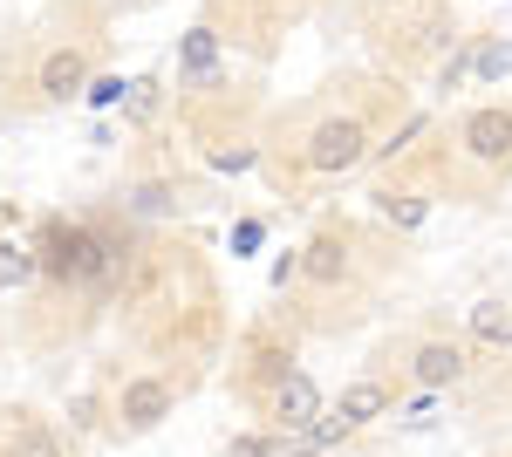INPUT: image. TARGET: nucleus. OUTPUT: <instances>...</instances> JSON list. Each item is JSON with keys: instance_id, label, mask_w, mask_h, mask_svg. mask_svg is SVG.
I'll return each instance as SVG.
<instances>
[{"instance_id": "16", "label": "nucleus", "mask_w": 512, "mask_h": 457, "mask_svg": "<svg viewBox=\"0 0 512 457\" xmlns=\"http://www.w3.org/2000/svg\"><path fill=\"white\" fill-rule=\"evenodd\" d=\"M260 239H267V232H260V219H246V226L233 232V246H239V253H253V246H260Z\"/></svg>"}, {"instance_id": "12", "label": "nucleus", "mask_w": 512, "mask_h": 457, "mask_svg": "<svg viewBox=\"0 0 512 457\" xmlns=\"http://www.w3.org/2000/svg\"><path fill=\"white\" fill-rule=\"evenodd\" d=\"M472 69H478L485 82L512 76V41H492V48H478V55H472Z\"/></svg>"}, {"instance_id": "15", "label": "nucleus", "mask_w": 512, "mask_h": 457, "mask_svg": "<svg viewBox=\"0 0 512 457\" xmlns=\"http://www.w3.org/2000/svg\"><path fill=\"white\" fill-rule=\"evenodd\" d=\"M82 96H89L96 110H110V103H123V76H103V82H89Z\"/></svg>"}, {"instance_id": "8", "label": "nucleus", "mask_w": 512, "mask_h": 457, "mask_svg": "<svg viewBox=\"0 0 512 457\" xmlns=\"http://www.w3.org/2000/svg\"><path fill=\"white\" fill-rule=\"evenodd\" d=\"M41 89H48V96H62V103L82 89V55H76V48H62V55H48V62H41Z\"/></svg>"}, {"instance_id": "2", "label": "nucleus", "mask_w": 512, "mask_h": 457, "mask_svg": "<svg viewBox=\"0 0 512 457\" xmlns=\"http://www.w3.org/2000/svg\"><path fill=\"white\" fill-rule=\"evenodd\" d=\"M465 144H472V157L499 164V157L512 151V110H478L472 123H465Z\"/></svg>"}, {"instance_id": "9", "label": "nucleus", "mask_w": 512, "mask_h": 457, "mask_svg": "<svg viewBox=\"0 0 512 457\" xmlns=\"http://www.w3.org/2000/svg\"><path fill=\"white\" fill-rule=\"evenodd\" d=\"M472 335H478V342H512V307L478 301L472 307Z\"/></svg>"}, {"instance_id": "11", "label": "nucleus", "mask_w": 512, "mask_h": 457, "mask_svg": "<svg viewBox=\"0 0 512 457\" xmlns=\"http://www.w3.org/2000/svg\"><path fill=\"white\" fill-rule=\"evenodd\" d=\"M212 62H219V41H212V28H192V35H185V69H192V76H205Z\"/></svg>"}, {"instance_id": "3", "label": "nucleus", "mask_w": 512, "mask_h": 457, "mask_svg": "<svg viewBox=\"0 0 512 457\" xmlns=\"http://www.w3.org/2000/svg\"><path fill=\"white\" fill-rule=\"evenodd\" d=\"M103 239H89V232H62L55 239V273H69V280H82V273H103Z\"/></svg>"}, {"instance_id": "14", "label": "nucleus", "mask_w": 512, "mask_h": 457, "mask_svg": "<svg viewBox=\"0 0 512 457\" xmlns=\"http://www.w3.org/2000/svg\"><path fill=\"white\" fill-rule=\"evenodd\" d=\"M383 212H390L396 226H424V198H403V191H390V198H383Z\"/></svg>"}, {"instance_id": "18", "label": "nucleus", "mask_w": 512, "mask_h": 457, "mask_svg": "<svg viewBox=\"0 0 512 457\" xmlns=\"http://www.w3.org/2000/svg\"><path fill=\"white\" fill-rule=\"evenodd\" d=\"M21 457H62V451H55L48 437H28V444H21Z\"/></svg>"}, {"instance_id": "13", "label": "nucleus", "mask_w": 512, "mask_h": 457, "mask_svg": "<svg viewBox=\"0 0 512 457\" xmlns=\"http://www.w3.org/2000/svg\"><path fill=\"white\" fill-rule=\"evenodd\" d=\"M308 273H315V280H335V273H342V246H335V239L308 246Z\"/></svg>"}, {"instance_id": "5", "label": "nucleus", "mask_w": 512, "mask_h": 457, "mask_svg": "<svg viewBox=\"0 0 512 457\" xmlns=\"http://www.w3.org/2000/svg\"><path fill=\"white\" fill-rule=\"evenodd\" d=\"M164 410H171V389H164V382H130V389H123V417L137 423V430H151Z\"/></svg>"}, {"instance_id": "6", "label": "nucleus", "mask_w": 512, "mask_h": 457, "mask_svg": "<svg viewBox=\"0 0 512 457\" xmlns=\"http://www.w3.org/2000/svg\"><path fill=\"white\" fill-rule=\"evenodd\" d=\"M280 417H287V430H308V423L321 417V396L308 376H287L280 382Z\"/></svg>"}, {"instance_id": "17", "label": "nucleus", "mask_w": 512, "mask_h": 457, "mask_svg": "<svg viewBox=\"0 0 512 457\" xmlns=\"http://www.w3.org/2000/svg\"><path fill=\"white\" fill-rule=\"evenodd\" d=\"M233 457H274V451H267L260 437H239V444H233Z\"/></svg>"}, {"instance_id": "7", "label": "nucleus", "mask_w": 512, "mask_h": 457, "mask_svg": "<svg viewBox=\"0 0 512 457\" xmlns=\"http://www.w3.org/2000/svg\"><path fill=\"white\" fill-rule=\"evenodd\" d=\"M383 403H390V396H383V382H355V389H342V403H335V417L349 423H369V417H383Z\"/></svg>"}, {"instance_id": "4", "label": "nucleus", "mask_w": 512, "mask_h": 457, "mask_svg": "<svg viewBox=\"0 0 512 457\" xmlns=\"http://www.w3.org/2000/svg\"><path fill=\"white\" fill-rule=\"evenodd\" d=\"M458 376H465V348L431 342L424 355H417V382H424V389H444V382H458Z\"/></svg>"}, {"instance_id": "1", "label": "nucleus", "mask_w": 512, "mask_h": 457, "mask_svg": "<svg viewBox=\"0 0 512 457\" xmlns=\"http://www.w3.org/2000/svg\"><path fill=\"white\" fill-rule=\"evenodd\" d=\"M362 144H369V137H362V123L335 116V123H321V130H315V151H308V164H315V171H349L355 157H362Z\"/></svg>"}, {"instance_id": "10", "label": "nucleus", "mask_w": 512, "mask_h": 457, "mask_svg": "<svg viewBox=\"0 0 512 457\" xmlns=\"http://www.w3.org/2000/svg\"><path fill=\"white\" fill-rule=\"evenodd\" d=\"M21 280H35V253H28V246H14V239H0V294H7V287H21Z\"/></svg>"}]
</instances>
